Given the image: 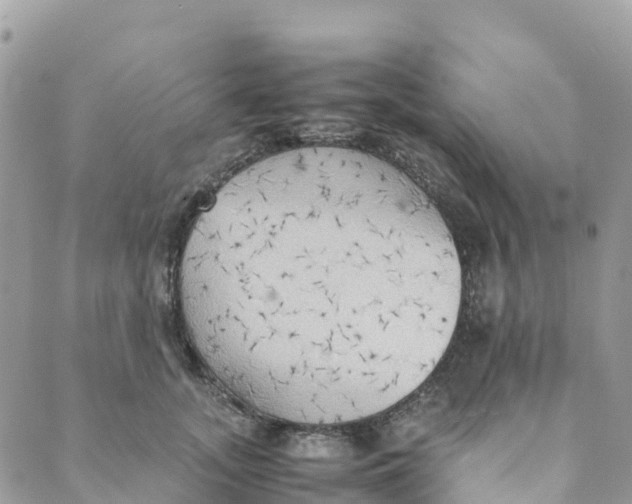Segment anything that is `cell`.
<instances>
[{
	"instance_id": "6da1fadb",
	"label": "cell",
	"mask_w": 632,
	"mask_h": 504,
	"mask_svg": "<svg viewBox=\"0 0 632 504\" xmlns=\"http://www.w3.org/2000/svg\"><path fill=\"white\" fill-rule=\"evenodd\" d=\"M178 287L189 341L235 401L327 428L428 379L457 326L462 272L443 217L405 173L310 146L220 188L188 235Z\"/></svg>"
}]
</instances>
